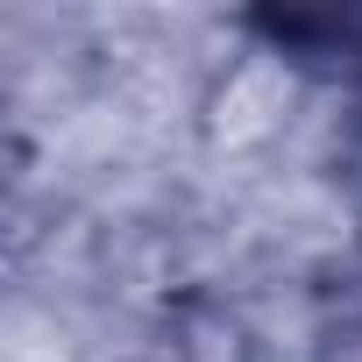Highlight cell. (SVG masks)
I'll return each instance as SVG.
<instances>
[{
	"label": "cell",
	"mask_w": 362,
	"mask_h": 362,
	"mask_svg": "<svg viewBox=\"0 0 362 362\" xmlns=\"http://www.w3.org/2000/svg\"><path fill=\"white\" fill-rule=\"evenodd\" d=\"M341 185H348V206H355V221H362V107H355L348 142H341Z\"/></svg>",
	"instance_id": "obj_1"
}]
</instances>
